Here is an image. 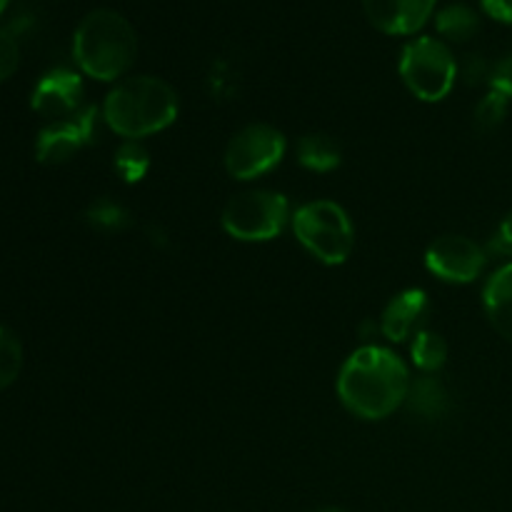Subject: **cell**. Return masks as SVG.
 <instances>
[{
    "label": "cell",
    "instance_id": "cell-16",
    "mask_svg": "<svg viewBox=\"0 0 512 512\" xmlns=\"http://www.w3.org/2000/svg\"><path fill=\"white\" fill-rule=\"evenodd\" d=\"M435 28L443 38L453 40V43H465L480 30V18L470 5L453 3L440 10L435 18Z\"/></svg>",
    "mask_w": 512,
    "mask_h": 512
},
{
    "label": "cell",
    "instance_id": "cell-1",
    "mask_svg": "<svg viewBox=\"0 0 512 512\" xmlns=\"http://www.w3.org/2000/svg\"><path fill=\"white\" fill-rule=\"evenodd\" d=\"M410 373L388 348L365 345L343 363L338 395L345 408L365 420H383L408 398Z\"/></svg>",
    "mask_w": 512,
    "mask_h": 512
},
{
    "label": "cell",
    "instance_id": "cell-24",
    "mask_svg": "<svg viewBox=\"0 0 512 512\" xmlns=\"http://www.w3.org/2000/svg\"><path fill=\"white\" fill-rule=\"evenodd\" d=\"M490 248H493L495 253L512 258V213L503 220V223H500V228H498V233H495Z\"/></svg>",
    "mask_w": 512,
    "mask_h": 512
},
{
    "label": "cell",
    "instance_id": "cell-26",
    "mask_svg": "<svg viewBox=\"0 0 512 512\" xmlns=\"http://www.w3.org/2000/svg\"><path fill=\"white\" fill-rule=\"evenodd\" d=\"M320 512H345V510H340V508H325V510H320Z\"/></svg>",
    "mask_w": 512,
    "mask_h": 512
},
{
    "label": "cell",
    "instance_id": "cell-4",
    "mask_svg": "<svg viewBox=\"0 0 512 512\" xmlns=\"http://www.w3.org/2000/svg\"><path fill=\"white\" fill-rule=\"evenodd\" d=\"M300 245L325 265H343L355 248V230L343 205L313 200L293 215Z\"/></svg>",
    "mask_w": 512,
    "mask_h": 512
},
{
    "label": "cell",
    "instance_id": "cell-19",
    "mask_svg": "<svg viewBox=\"0 0 512 512\" xmlns=\"http://www.w3.org/2000/svg\"><path fill=\"white\" fill-rule=\"evenodd\" d=\"M23 368V345L18 335L0 325V390L10 388Z\"/></svg>",
    "mask_w": 512,
    "mask_h": 512
},
{
    "label": "cell",
    "instance_id": "cell-11",
    "mask_svg": "<svg viewBox=\"0 0 512 512\" xmlns=\"http://www.w3.org/2000/svg\"><path fill=\"white\" fill-rule=\"evenodd\" d=\"M365 15L388 35H413L433 18L435 0H363Z\"/></svg>",
    "mask_w": 512,
    "mask_h": 512
},
{
    "label": "cell",
    "instance_id": "cell-6",
    "mask_svg": "<svg viewBox=\"0 0 512 512\" xmlns=\"http://www.w3.org/2000/svg\"><path fill=\"white\" fill-rule=\"evenodd\" d=\"M290 220L288 198L273 190H248L228 200L223 208L225 233L245 243H265L278 238Z\"/></svg>",
    "mask_w": 512,
    "mask_h": 512
},
{
    "label": "cell",
    "instance_id": "cell-13",
    "mask_svg": "<svg viewBox=\"0 0 512 512\" xmlns=\"http://www.w3.org/2000/svg\"><path fill=\"white\" fill-rule=\"evenodd\" d=\"M483 303L490 325L512 343V263L490 275L483 290Z\"/></svg>",
    "mask_w": 512,
    "mask_h": 512
},
{
    "label": "cell",
    "instance_id": "cell-15",
    "mask_svg": "<svg viewBox=\"0 0 512 512\" xmlns=\"http://www.w3.org/2000/svg\"><path fill=\"white\" fill-rule=\"evenodd\" d=\"M298 160L303 168L315 170V173H328L335 170L343 160L338 140L328 133H308L298 143Z\"/></svg>",
    "mask_w": 512,
    "mask_h": 512
},
{
    "label": "cell",
    "instance_id": "cell-22",
    "mask_svg": "<svg viewBox=\"0 0 512 512\" xmlns=\"http://www.w3.org/2000/svg\"><path fill=\"white\" fill-rule=\"evenodd\" d=\"M20 63V45L18 35L10 28H0V83L8 80L18 70Z\"/></svg>",
    "mask_w": 512,
    "mask_h": 512
},
{
    "label": "cell",
    "instance_id": "cell-18",
    "mask_svg": "<svg viewBox=\"0 0 512 512\" xmlns=\"http://www.w3.org/2000/svg\"><path fill=\"white\" fill-rule=\"evenodd\" d=\"M113 165L125 183H140L150 170V153L138 140H128L115 150Z\"/></svg>",
    "mask_w": 512,
    "mask_h": 512
},
{
    "label": "cell",
    "instance_id": "cell-17",
    "mask_svg": "<svg viewBox=\"0 0 512 512\" xmlns=\"http://www.w3.org/2000/svg\"><path fill=\"white\" fill-rule=\"evenodd\" d=\"M410 353H413V363L418 365L423 373H435L445 365L448 360V343L440 333L423 328L420 333L413 335V345H410Z\"/></svg>",
    "mask_w": 512,
    "mask_h": 512
},
{
    "label": "cell",
    "instance_id": "cell-25",
    "mask_svg": "<svg viewBox=\"0 0 512 512\" xmlns=\"http://www.w3.org/2000/svg\"><path fill=\"white\" fill-rule=\"evenodd\" d=\"M483 10L500 23H512V0H483Z\"/></svg>",
    "mask_w": 512,
    "mask_h": 512
},
{
    "label": "cell",
    "instance_id": "cell-9",
    "mask_svg": "<svg viewBox=\"0 0 512 512\" xmlns=\"http://www.w3.org/2000/svg\"><path fill=\"white\" fill-rule=\"evenodd\" d=\"M485 253L465 235H440L425 253V265L445 283H473L485 268Z\"/></svg>",
    "mask_w": 512,
    "mask_h": 512
},
{
    "label": "cell",
    "instance_id": "cell-14",
    "mask_svg": "<svg viewBox=\"0 0 512 512\" xmlns=\"http://www.w3.org/2000/svg\"><path fill=\"white\" fill-rule=\"evenodd\" d=\"M405 405L413 415H420L423 420H440L445 418L450 408V395L445 390L443 380H438L435 375L425 373L418 380H410L408 398Z\"/></svg>",
    "mask_w": 512,
    "mask_h": 512
},
{
    "label": "cell",
    "instance_id": "cell-20",
    "mask_svg": "<svg viewBox=\"0 0 512 512\" xmlns=\"http://www.w3.org/2000/svg\"><path fill=\"white\" fill-rule=\"evenodd\" d=\"M85 218H88V223H93L95 228L100 230H123L125 225L130 223L128 210L110 198L95 200L88 208V215H85Z\"/></svg>",
    "mask_w": 512,
    "mask_h": 512
},
{
    "label": "cell",
    "instance_id": "cell-3",
    "mask_svg": "<svg viewBox=\"0 0 512 512\" xmlns=\"http://www.w3.org/2000/svg\"><path fill=\"white\" fill-rule=\"evenodd\" d=\"M73 55L85 75L95 80H118L138 55V35L118 10H90L73 35Z\"/></svg>",
    "mask_w": 512,
    "mask_h": 512
},
{
    "label": "cell",
    "instance_id": "cell-8",
    "mask_svg": "<svg viewBox=\"0 0 512 512\" xmlns=\"http://www.w3.org/2000/svg\"><path fill=\"white\" fill-rule=\"evenodd\" d=\"M95 125H98V108L85 105L78 113L65 120H55L53 125L40 130L35 143V158L43 165H63L75 153L93 143Z\"/></svg>",
    "mask_w": 512,
    "mask_h": 512
},
{
    "label": "cell",
    "instance_id": "cell-12",
    "mask_svg": "<svg viewBox=\"0 0 512 512\" xmlns=\"http://www.w3.org/2000/svg\"><path fill=\"white\" fill-rule=\"evenodd\" d=\"M425 315H428V295H425V290H403L383 310L380 333L393 340V343H403L410 335L423 330L420 325H423Z\"/></svg>",
    "mask_w": 512,
    "mask_h": 512
},
{
    "label": "cell",
    "instance_id": "cell-23",
    "mask_svg": "<svg viewBox=\"0 0 512 512\" xmlns=\"http://www.w3.org/2000/svg\"><path fill=\"white\" fill-rule=\"evenodd\" d=\"M490 90H498L512 100V55L500 60L490 73Z\"/></svg>",
    "mask_w": 512,
    "mask_h": 512
},
{
    "label": "cell",
    "instance_id": "cell-2",
    "mask_svg": "<svg viewBox=\"0 0 512 512\" xmlns=\"http://www.w3.org/2000/svg\"><path fill=\"white\" fill-rule=\"evenodd\" d=\"M178 93L155 75H133L115 85L103 103V120L125 140H140L175 123Z\"/></svg>",
    "mask_w": 512,
    "mask_h": 512
},
{
    "label": "cell",
    "instance_id": "cell-10",
    "mask_svg": "<svg viewBox=\"0 0 512 512\" xmlns=\"http://www.w3.org/2000/svg\"><path fill=\"white\" fill-rule=\"evenodd\" d=\"M83 103V80L78 73L65 68H55L40 78L35 85L30 105L43 118H70L80 110Z\"/></svg>",
    "mask_w": 512,
    "mask_h": 512
},
{
    "label": "cell",
    "instance_id": "cell-5",
    "mask_svg": "<svg viewBox=\"0 0 512 512\" xmlns=\"http://www.w3.org/2000/svg\"><path fill=\"white\" fill-rule=\"evenodd\" d=\"M400 78L415 98L425 103H438L453 90L458 63L443 40L418 38L403 48Z\"/></svg>",
    "mask_w": 512,
    "mask_h": 512
},
{
    "label": "cell",
    "instance_id": "cell-7",
    "mask_svg": "<svg viewBox=\"0 0 512 512\" xmlns=\"http://www.w3.org/2000/svg\"><path fill=\"white\" fill-rule=\"evenodd\" d=\"M288 140L278 128L265 123L245 125L225 148V170L238 180H253L270 173L285 158Z\"/></svg>",
    "mask_w": 512,
    "mask_h": 512
},
{
    "label": "cell",
    "instance_id": "cell-27",
    "mask_svg": "<svg viewBox=\"0 0 512 512\" xmlns=\"http://www.w3.org/2000/svg\"><path fill=\"white\" fill-rule=\"evenodd\" d=\"M5 5H8V0H0V13H3V10H5Z\"/></svg>",
    "mask_w": 512,
    "mask_h": 512
},
{
    "label": "cell",
    "instance_id": "cell-21",
    "mask_svg": "<svg viewBox=\"0 0 512 512\" xmlns=\"http://www.w3.org/2000/svg\"><path fill=\"white\" fill-rule=\"evenodd\" d=\"M508 105H510V98H505V95L498 93V90H490V93L480 100L478 110H475V125H478L483 133L495 130L500 123H503L505 115H508Z\"/></svg>",
    "mask_w": 512,
    "mask_h": 512
}]
</instances>
